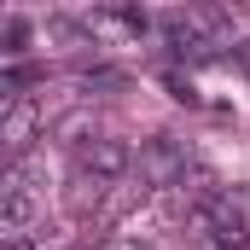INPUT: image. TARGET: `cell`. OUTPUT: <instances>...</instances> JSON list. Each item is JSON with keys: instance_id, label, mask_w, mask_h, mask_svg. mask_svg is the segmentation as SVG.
Wrapping results in <instances>:
<instances>
[{"instance_id": "6da1fadb", "label": "cell", "mask_w": 250, "mask_h": 250, "mask_svg": "<svg viewBox=\"0 0 250 250\" xmlns=\"http://www.w3.org/2000/svg\"><path fill=\"white\" fill-rule=\"evenodd\" d=\"M192 221H198L221 250H245L250 245V209H245V198H233V192H209V198H198Z\"/></svg>"}, {"instance_id": "7a4b0ae2", "label": "cell", "mask_w": 250, "mask_h": 250, "mask_svg": "<svg viewBox=\"0 0 250 250\" xmlns=\"http://www.w3.org/2000/svg\"><path fill=\"white\" fill-rule=\"evenodd\" d=\"M187 146L181 140H169V134H157V140H146L140 146V187H181L187 181Z\"/></svg>"}, {"instance_id": "3957f363", "label": "cell", "mask_w": 250, "mask_h": 250, "mask_svg": "<svg viewBox=\"0 0 250 250\" xmlns=\"http://www.w3.org/2000/svg\"><path fill=\"white\" fill-rule=\"evenodd\" d=\"M64 209H70L76 221H93V215L117 209V198H111V181H99V175L76 169V175H70V187H64Z\"/></svg>"}, {"instance_id": "277c9868", "label": "cell", "mask_w": 250, "mask_h": 250, "mask_svg": "<svg viewBox=\"0 0 250 250\" xmlns=\"http://www.w3.org/2000/svg\"><path fill=\"white\" fill-rule=\"evenodd\" d=\"M76 157H82V169H87V175H99V181H123L128 169H134V151H128L123 140H111V134L87 140Z\"/></svg>"}, {"instance_id": "5b68a950", "label": "cell", "mask_w": 250, "mask_h": 250, "mask_svg": "<svg viewBox=\"0 0 250 250\" xmlns=\"http://www.w3.org/2000/svg\"><path fill=\"white\" fill-rule=\"evenodd\" d=\"M35 128H41V111H35L29 99H12V105L0 111V146H6V163H18V157L29 151Z\"/></svg>"}, {"instance_id": "8992f818", "label": "cell", "mask_w": 250, "mask_h": 250, "mask_svg": "<svg viewBox=\"0 0 250 250\" xmlns=\"http://www.w3.org/2000/svg\"><path fill=\"white\" fill-rule=\"evenodd\" d=\"M82 87H99V93H123L128 76L123 70H82Z\"/></svg>"}, {"instance_id": "52a82bcc", "label": "cell", "mask_w": 250, "mask_h": 250, "mask_svg": "<svg viewBox=\"0 0 250 250\" xmlns=\"http://www.w3.org/2000/svg\"><path fill=\"white\" fill-rule=\"evenodd\" d=\"M0 41H6V59H18L23 41H29V23H23V18H6V23H0Z\"/></svg>"}, {"instance_id": "ba28073f", "label": "cell", "mask_w": 250, "mask_h": 250, "mask_svg": "<svg viewBox=\"0 0 250 250\" xmlns=\"http://www.w3.org/2000/svg\"><path fill=\"white\" fill-rule=\"evenodd\" d=\"M233 59H239V64L250 70V41H239V47H233Z\"/></svg>"}]
</instances>
